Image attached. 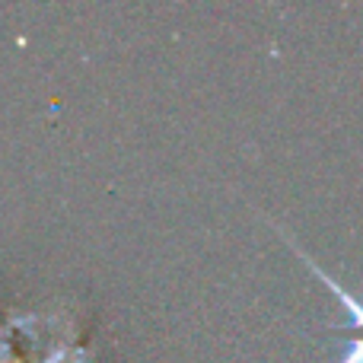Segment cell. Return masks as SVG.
I'll return each mask as SVG.
<instances>
[{
  "label": "cell",
  "mask_w": 363,
  "mask_h": 363,
  "mask_svg": "<svg viewBox=\"0 0 363 363\" xmlns=\"http://www.w3.org/2000/svg\"><path fill=\"white\" fill-rule=\"evenodd\" d=\"M277 233H281V236H284V242H287V245H290V249H294V252H296V255H300V258H303V264H306V268H309V271H313V274H315V277H319V281H322V284H325V287H328V290H332V294H335V296H338V300H341V306H345V309H347V328H363V303H360V300H354V296H351V294H347V290H345V287H341V284H338V281H335V277H332V274H325V271H322V268H319V264H315V262H313V258H309V255H306V252H303V249H300V245H296V242H294V239H290V236H287V230H281V226H277Z\"/></svg>",
  "instance_id": "cell-1"
},
{
  "label": "cell",
  "mask_w": 363,
  "mask_h": 363,
  "mask_svg": "<svg viewBox=\"0 0 363 363\" xmlns=\"http://www.w3.org/2000/svg\"><path fill=\"white\" fill-rule=\"evenodd\" d=\"M338 363H363V338L351 341V345L345 347V354L338 357Z\"/></svg>",
  "instance_id": "cell-2"
}]
</instances>
